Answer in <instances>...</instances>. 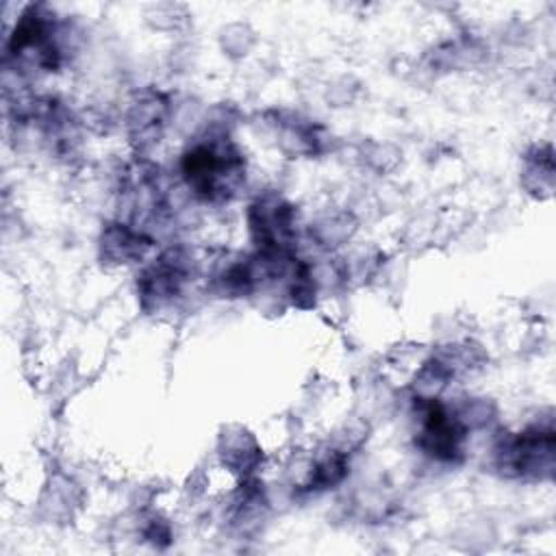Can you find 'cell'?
Listing matches in <instances>:
<instances>
[{
    "instance_id": "obj_14",
    "label": "cell",
    "mask_w": 556,
    "mask_h": 556,
    "mask_svg": "<svg viewBox=\"0 0 556 556\" xmlns=\"http://www.w3.org/2000/svg\"><path fill=\"white\" fill-rule=\"evenodd\" d=\"M141 536H143L146 541H150L154 547H165V545L172 541V528H169L167 519H163L161 515L152 513V515L146 519L143 528H141Z\"/></svg>"
},
{
    "instance_id": "obj_5",
    "label": "cell",
    "mask_w": 556,
    "mask_h": 556,
    "mask_svg": "<svg viewBox=\"0 0 556 556\" xmlns=\"http://www.w3.org/2000/svg\"><path fill=\"white\" fill-rule=\"evenodd\" d=\"M193 276V258L187 248L169 245L137 274V302L146 315H159L172 308Z\"/></svg>"
},
{
    "instance_id": "obj_12",
    "label": "cell",
    "mask_w": 556,
    "mask_h": 556,
    "mask_svg": "<svg viewBox=\"0 0 556 556\" xmlns=\"http://www.w3.org/2000/svg\"><path fill=\"white\" fill-rule=\"evenodd\" d=\"M350 471V456L345 450H324L313 458L304 480L298 484L302 493H324L345 480Z\"/></svg>"
},
{
    "instance_id": "obj_7",
    "label": "cell",
    "mask_w": 556,
    "mask_h": 556,
    "mask_svg": "<svg viewBox=\"0 0 556 556\" xmlns=\"http://www.w3.org/2000/svg\"><path fill=\"white\" fill-rule=\"evenodd\" d=\"M122 204L128 213L126 222L135 226H139V219L159 217L167 208L159 165L146 159H137L126 167L122 174Z\"/></svg>"
},
{
    "instance_id": "obj_6",
    "label": "cell",
    "mask_w": 556,
    "mask_h": 556,
    "mask_svg": "<svg viewBox=\"0 0 556 556\" xmlns=\"http://www.w3.org/2000/svg\"><path fill=\"white\" fill-rule=\"evenodd\" d=\"M248 237L254 252L291 254L298 241V211L274 189L261 191L245 208Z\"/></svg>"
},
{
    "instance_id": "obj_11",
    "label": "cell",
    "mask_w": 556,
    "mask_h": 556,
    "mask_svg": "<svg viewBox=\"0 0 556 556\" xmlns=\"http://www.w3.org/2000/svg\"><path fill=\"white\" fill-rule=\"evenodd\" d=\"M217 456L222 467L235 473L239 480L250 478L263 463V450L256 437L243 426H228L217 441Z\"/></svg>"
},
{
    "instance_id": "obj_1",
    "label": "cell",
    "mask_w": 556,
    "mask_h": 556,
    "mask_svg": "<svg viewBox=\"0 0 556 556\" xmlns=\"http://www.w3.org/2000/svg\"><path fill=\"white\" fill-rule=\"evenodd\" d=\"M180 176L195 200L226 204L243 189L248 161L226 130H206L182 150Z\"/></svg>"
},
{
    "instance_id": "obj_3",
    "label": "cell",
    "mask_w": 556,
    "mask_h": 556,
    "mask_svg": "<svg viewBox=\"0 0 556 556\" xmlns=\"http://www.w3.org/2000/svg\"><path fill=\"white\" fill-rule=\"evenodd\" d=\"M491 467L508 480H552L556 467V432L552 421L500 434L491 447Z\"/></svg>"
},
{
    "instance_id": "obj_13",
    "label": "cell",
    "mask_w": 556,
    "mask_h": 556,
    "mask_svg": "<svg viewBox=\"0 0 556 556\" xmlns=\"http://www.w3.org/2000/svg\"><path fill=\"white\" fill-rule=\"evenodd\" d=\"M519 180L532 198H549L554 191V150L549 143H539L526 150L521 159Z\"/></svg>"
},
{
    "instance_id": "obj_9",
    "label": "cell",
    "mask_w": 556,
    "mask_h": 556,
    "mask_svg": "<svg viewBox=\"0 0 556 556\" xmlns=\"http://www.w3.org/2000/svg\"><path fill=\"white\" fill-rule=\"evenodd\" d=\"M152 248L154 239L143 228L126 219H111L102 224L98 237V254L100 261L109 267H126L141 263Z\"/></svg>"
},
{
    "instance_id": "obj_2",
    "label": "cell",
    "mask_w": 556,
    "mask_h": 556,
    "mask_svg": "<svg viewBox=\"0 0 556 556\" xmlns=\"http://www.w3.org/2000/svg\"><path fill=\"white\" fill-rule=\"evenodd\" d=\"M4 61L17 72H56L65 61V24L43 2L26 4L11 26Z\"/></svg>"
},
{
    "instance_id": "obj_4",
    "label": "cell",
    "mask_w": 556,
    "mask_h": 556,
    "mask_svg": "<svg viewBox=\"0 0 556 556\" xmlns=\"http://www.w3.org/2000/svg\"><path fill=\"white\" fill-rule=\"evenodd\" d=\"M413 413L417 450L441 465L463 463L469 426L460 408H450L439 395H413Z\"/></svg>"
},
{
    "instance_id": "obj_8",
    "label": "cell",
    "mask_w": 556,
    "mask_h": 556,
    "mask_svg": "<svg viewBox=\"0 0 556 556\" xmlns=\"http://www.w3.org/2000/svg\"><path fill=\"white\" fill-rule=\"evenodd\" d=\"M169 115L172 104L167 93H163L161 89L148 87L135 93L126 113V132L130 146L139 152V156L163 139Z\"/></svg>"
},
{
    "instance_id": "obj_10",
    "label": "cell",
    "mask_w": 556,
    "mask_h": 556,
    "mask_svg": "<svg viewBox=\"0 0 556 556\" xmlns=\"http://www.w3.org/2000/svg\"><path fill=\"white\" fill-rule=\"evenodd\" d=\"M267 124L278 137L280 150L291 156H315L326 148L324 126L300 113L271 111Z\"/></svg>"
}]
</instances>
